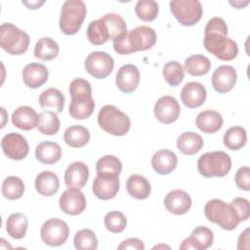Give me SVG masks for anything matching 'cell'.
Returning <instances> with one entry per match:
<instances>
[{"instance_id":"6da1fadb","label":"cell","mask_w":250,"mask_h":250,"mask_svg":"<svg viewBox=\"0 0 250 250\" xmlns=\"http://www.w3.org/2000/svg\"><path fill=\"white\" fill-rule=\"evenodd\" d=\"M228 26L226 21L214 17L208 21L204 30V47L221 61H231L238 54L236 42L228 36Z\"/></svg>"},{"instance_id":"7a4b0ae2","label":"cell","mask_w":250,"mask_h":250,"mask_svg":"<svg viewBox=\"0 0 250 250\" xmlns=\"http://www.w3.org/2000/svg\"><path fill=\"white\" fill-rule=\"evenodd\" d=\"M156 43V32L153 28L141 25L113 40V49L119 55H129L139 51H146Z\"/></svg>"},{"instance_id":"3957f363","label":"cell","mask_w":250,"mask_h":250,"mask_svg":"<svg viewBox=\"0 0 250 250\" xmlns=\"http://www.w3.org/2000/svg\"><path fill=\"white\" fill-rule=\"evenodd\" d=\"M204 214L210 222L218 225L225 230H232L240 223L231 204H228L217 198L211 199L205 204Z\"/></svg>"},{"instance_id":"277c9868","label":"cell","mask_w":250,"mask_h":250,"mask_svg":"<svg viewBox=\"0 0 250 250\" xmlns=\"http://www.w3.org/2000/svg\"><path fill=\"white\" fill-rule=\"evenodd\" d=\"M98 123L104 132L113 136H124L131 127L128 115L112 104H105L101 108Z\"/></svg>"},{"instance_id":"5b68a950","label":"cell","mask_w":250,"mask_h":250,"mask_svg":"<svg viewBox=\"0 0 250 250\" xmlns=\"http://www.w3.org/2000/svg\"><path fill=\"white\" fill-rule=\"evenodd\" d=\"M87 13L86 5L81 0H67L61 10L60 29L66 35H73L78 32L85 20Z\"/></svg>"},{"instance_id":"8992f818","label":"cell","mask_w":250,"mask_h":250,"mask_svg":"<svg viewBox=\"0 0 250 250\" xmlns=\"http://www.w3.org/2000/svg\"><path fill=\"white\" fill-rule=\"evenodd\" d=\"M231 168L230 156L222 151H210L202 154L197 160V169L205 178L225 177Z\"/></svg>"},{"instance_id":"52a82bcc","label":"cell","mask_w":250,"mask_h":250,"mask_svg":"<svg viewBox=\"0 0 250 250\" xmlns=\"http://www.w3.org/2000/svg\"><path fill=\"white\" fill-rule=\"evenodd\" d=\"M29 35L11 22H4L0 26L1 48L10 55L18 56L26 52L29 45Z\"/></svg>"},{"instance_id":"ba28073f","label":"cell","mask_w":250,"mask_h":250,"mask_svg":"<svg viewBox=\"0 0 250 250\" xmlns=\"http://www.w3.org/2000/svg\"><path fill=\"white\" fill-rule=\"evenodd\" d=\"M169 5L173 16L185 26L194 25L202 17L203 9L198 0H172Z\"/></svg>"},{"instance_id":"9c48e42d","label":"cell","mask_w":250,"mask_h":250,"mask_svg":"<svg viewBox=\"0 0 250 250\" xmlns=\"http://www.w3.org/2000/svg\"><path fill=\"white\" fill-rule=\"evenodd\" d=\"M69 228L67 224L58 218L47 220L41 227L40 237L49 246L62 245L68 238Z\"/></svg>"},{"instance_id":"30bf717a","label":"cell","mask_w":250,"mask_h":250,"mask_svg":"<svg viewBox=\"0 0 250 250\" xmlns=\"http://www.w3.org/2000/svg\"><path fill=\"white\" fill-rule=\"evenodd\" d=\"M84 66L86 71L94 78L104 79L112 72L114 62L109 54L96 51L87 56Z\"/></svg>"},{"instance_id":"8fae6325","label":"cell","mask_w":250,"mask_h":250,"mask_svg":"<svg viewBox=\"0 0 250 250\" xmlns=\"http://www.w3.org/2000/svg\"><path fill=\"white\" fill-rule=\"evenodd\" d=\"M1 147L4 154L13 160H21L25 158L29 151V146L26 139L19 133H8L2 138Z\"/></svg>"},{"instance_id":"7c38bea8","label":"cell","mask_w":250,"mask_h":250,"mask_svg":"<svg viewBox=\"0 0 250 250\" xmlns=\"http://www.w3.org/2000/svg\"><path fill=\"white\" fill-rule=\"evenodd\" d=\"M153 112L159 122L163 124H170L179 118L181 106L174 97L162 96L155 103Z\"/></svg>"},{"instance_id":"4fadbf2b","label":"cell","mask_w":250,"mask_h":250,"mask_svg":"<svg viewBox=\"0 0 250 250\" xmlns=\"http://www.w3.org/2000/svg\"><path fill=\"white\" fill-rule=\"evenodd\" d=\"M61 210L71 216L81 214L86 208V198L79 188H68L65 189L59 200Z\"/></svg>"},{"instance_id":"5bb4252c","label":"cell","mask_w":250,"mask_h":250,"mask_svg":"<svg viewBox=\"0 0 250 250\" xmlns=\"http://www.w3.org/2000/svg\"><path fill=\"white\" fill-rule=\"evenodd\" d=\"M214 241L213 231L204 226L196 227L191 234L183 240L180 245L181 250H205L208 249Z\"/></svg>"},{"instance_id":"9a60e30c","label":"cell","mask_w":250,"mask_h":250,"mask_svg":"<svg viewBox=\"0 0 250 250\" xmlns=\"http://www.w3.org/2000/svg\"><path fill=\"white\" fill-rule=\"evenodd\" d=\"M92 190L94 195L102 200L115 197L119 190V178L115 175H97L93 182Z\"/></svg>"},{"instance_id":"2e32d148","label":"cell","mask_w":250,"mask_h":250,"mask_svg":"<svg viewBox=\"0 0 250 250\" xmlns=\"http://www.w3.org/2000/svg\"><path fill=\"white\" fill-rule=\"evenodd\" d=\"M237 74L231 65H220L212 74V87L218 93L229 92L235 85Z\"/></svg>"},{"instance_id":"e0dca14e","label":"cell","mask_w":250,"mask_h":250,"mask_svg":"<svg viewBox=\"0 0 250 250\" xmlns=\"http://www.w3.org/2000/svg\"><path fill=\"white\" fill-rule=\"evenodd\" d=\"M140 82V71L134 64L128 63L122 65L115 76V84L123 93L135 91Z\"/></svg>"},{"instance_id":"ac0fdd59","label":"cell","mask_w":250,"mask_h":250,"mask_svg":"<svg viewBox=\"0 0 250 250\" xmlns=\"http://www.w3.org/2000/svg\"><path fill=\"white\" fill-rule=\"evenodd\" d=\"M206 96V89L199 82H188L181 91V101L188 108H196L202 105Z\"/></svg>"},{"instance_id":"d6986e66","label":"cell","mask_w":250,"mask_h":250,"mask_svg":"<svg viewBox=\"0 0 250 250\" xmlns=\"http://www.w3.org/2000/svg\"><path fill=\"white\" fill-rule=\"evenodd\" d=\"M164 206L172 214H186L191 207V198L188 192L182 189H174L164 198Z\"/></svg>"},{"instance_id":"ffe728a7","label":"cell","mask_w":250,"mask_h":250,"mask_svg":"<svg viewBox=\"0 0 250 250\" xmlns=\"http://www.w3.org/2000/svg\"><path fill=\"white\" fill-rule=\"evenodd\" d=\"M48 68L42 63L31 62L26 64L22 69L23 83L31 89L39 88L45 84L48 80Z\"/></svg>"},{"instance_id":"44dd1931","label":"cell","mask_w":250,"mask_h":250,"mask_svg":"<svg viewBox=\"0 0 250 250\" xmlns=\"http://www.w3.org/2000/svg\"><path fill=\"white\" fill-rule=\"evenodd\" d=\"M89 178V168L81 161H75L68 165L64 172V183L67 188H82Z\"/></svg>"},{"instance_id":"7402d4cb","label":"cell","mask_w":250,"mask_h":250,"mask_svg":"<svg viewBox=\"0 0 250 250\" xmlns=\"http://www.w3.org/2000/svg\"><path fill=\"white\" fill-rule=\"evenodd\" d=\"M12 123L15 127L29 131L37 127L38 124V114L34 108L27 105H22L18 107L12 113Z\"/></svg>"},{"instance_id":"603a6c76","label":"cell","mask_w":250,"mask_h":250,"mask_svg":"<svg viewBox=\"0 0 250 250\" xmlns=\"http://www.w3.org/2000/svg\"><path fill=\"white\" fill-rule=\"evenodd\" d=\"M178 164V158L175 152L169 149L156 151L151 157V166L159 175H168L175 170Z\"/></svg>"},{"instance_id":"cb8c5ba5","label":"cell","mask_w":250,"mask_h":250,"mask_svg":"<svg viewBox=\"0 0 250 250\" xmlns=\"http://www.w3.org/2000/svg\"><path fill=\"white\" fill-rule=\"evenodd\" d=\"M195 124L196 127L203 133L213 134L222 128L223 117L218 111L208 109L197 114Z\"/></svg>"},{"instance_id":"d4e9b609","label":"cell","mask_w":250,"mask_h":250,"mask_svg":"<svg viewBox=\"0 0 250 250\" xmlns=\"http://www.w3.org/2000/svg\"><path fill=\"white\" fill-rule=\"evenodd\" d=\"M35 157L42 164L52 165L61 159L62 148L55 142H42L35 148Z\"/></svg>"},{"instance_id":"484cf974","label":"cell","mask_w":250,"mask_h":250,"mask_svg":"<svg viewBox=\"0 0 250 250\" xmlns=\"http://www.w3.org/2000/svg\"><path fill=\"white\" fill-rule=\"evenodd\" d=\"M34 186L39 194L43 196H52L59 190L60 181L54 172L43 171L36 176Z\"/></svg>"},{"instance_id":"4316f807","label":"cell","mask_w":250,"mask_h":250,"mask_svg":"<svg viewBox=\"0 0 250 250\" xmlns=\"http://www.w3.org/2000/svg\"><path fill=\"white\" fill-rule=\"evenodd\" d=\"M126 188L128 193L139 200L146 199L151 191L150 184L144 176L139 174L131 175L126 182Z\"/></svg>"},{"instance_id":"83f0119b","label":"cell","mask_w":250,"mask_h":250,"mask_svg":"<svg viewBox=\"0 0 250 250\" xmlns=\"http://www.w3.org/2000/svg\"><path fill=\"white\" fill-rule=\"evenodd\" d=\"M38 102L42 108L52 109V111L60 113L63 109L64 96L59 89L48 88L40 94Z\"/></svg>"},{"instance_id":"f1b7e54d","label":"cell","mask_w":250,"mask_h":250,"mask_svg":"<svg viewBox=\"0 0 250 250\" xmlns=\"http://www.w3.org/2000/svg\"><path fill=\"white\" fill-rule=\"evenodd\" d=\"M204 142L200 135L194 132H185L177 139L178 149L186 155L197 153L203 147Z\"/></svg>"},{"instance_id":"f546056e","label":"cell","mask_w":250,"mask_h":250,"mask_svg":"<svg viewBox=\"0 0 250 250\" xmlns=\"http://www.w3.org/2000/svg\"><path fill=\"white\" fill-rule=\"evenodd\" d=\"M59 44L51 37L40 38L36 42L33 51L34 57L43 62H49L54 60L59 55Z\"/></svg>"},{"instance_id":"4dcf8cb0","label":"cell","mask_w":250,"mask_h":250,"mask_svg":"<svg viewBox=\"0 0 250 250\" xmlns=\"http://www.w3.org/2000/svg\"><path fill=\"white\" fill-rule=\"evenodd\" d=\"M63 140L70 147H82L90 141V132L81 125H72L65 129Z\"/></svg>"},{"instance_id":"1f68e13d","label":"cell","mask_w":250,"mask_h":250,"mask_svg":"<svg viewBox=\"0 0 250 250\" xmlns=\"http://www.w3.org/2000/svg\"><path fill=\"white\" fill-rule=\"evenodd\" d=\"M87 38L93 45H103L109 40V32L103 18L92 21L87 27Z\"/></svg>"},{"instance_id":"d6a6232c","label":"cell","mask_w":250,"mask_h":250,"mask_svg":"<svg viewBox=\"0 0 250 250\" xmlns=\"http://www.w3.org/2000/svg\"><path fill=\"white\" fill-rule=\"evenodd\" d=\"M27 218L21 213L11 214L6 222V230L8 234L15 239H21L25 236L27 230Z\"/></svg>"},{"instance_id":"836d02e7","label":"cell","mask_w":250,"mask_h":250,"mask_svg":"<svg viewBox=\"0 0 250 250\" xmlns=\"http://www.w3.org/2000/svg\"><path fill=\"white\" fill-rule=\"evenodd\" d=\"M184 67L188 74L192 76H201L208 73L211 67V62L207 57L196 54L186 59Z\"/></svg>"},{"instance_id":"e575fe53","label":"cell","mask_w":250,"mask_h":250,"mask_svg":"<svg viewBox=\"0 0 250 250\" xmlns=\"http://www.w3.org/2000/svg\"><path fill=\"white\" fill-rule=\"evenodd\" d=\"M60 119L56 112L44 110L38 114L37 129L43 135H56L60 130Z\"/></svg>"},{"instance_id":"d590c367","label":"cell","mask_w":250,"mask_h":250,"mask_svg":"<svg viewBox=\"0 0 250 250\" xmlns=\"http://www.w3.org/2000/svg\"><path fill=\"white\" fill-rule=\"evenodd\" d=\"M224 145L230 150L242 148L247 141L246 130L240 126H232L228 129L223 138Z\"/></svg>"},{"instance_id":"8d00e7d4","label":"cell","mask_w":250,"mask_h":250,"mask_svg":"<svg viewBox=\"0 0 250 250\" xmlns=\"http://www.w3.org/2000/svg\"><path fill=\"white\" fill-rule=\"evenodd\" d=\"M94 108L95 102L92 97L81 100H71L68 112L74 119H86L91 116Z\"/></svg>"},{"instance_id":"74e56055","label":"cell","mask_w":250,"mask_h":250,"mask_svg":"<svg viewBox=\"0 0 250 250\" xmlns=\"http://www.w3.org/2000/svg\"><path fill=\"white\" fill-rule=\"evenodd\" d=\"M2 195L10 200L21 198L24 192V184L20 177L9 176L2 183Z\"/></svg>"},{"instance_id":"f35d334b","label":"cell","mask_w":250,"mask_h":250,"mask_svg":"<svg viewBox=\"0 0 250 250\" xmlns=\"http://www.w3.org/2000/svg\"><path fill=\"white\" fill-rule=\"evenodd\" d=\"M122 170V163L114 155L102 156L96 163L97 175H115L119 176Z\"/></svg>"},{"instance_id":"ab89813d","label":"cell","mask_w":250,"mask_h":250,"mask_svg":"<svg viewBox=\"0 0 250 250\" xmlns=\"http://www.w3.org/2000/svg\"><path fill=\"white\" fill-rule=\"evenodd\" d=\"M162 74L166 82L172 86L176 87L182 83L185 78V69L182 64L176 61L168 62L164 64L162 69Z\"/></svg>"},{"instance_id":"60d3db41","label":"cell","mask_w":250,"mask_h":250,"mask_svg":"<svg viewBox=\"0 0 250 250\" xmlns=\"http://www.w3.org/2000/svg\"><path fill=\"white\" fill-rule=\"evenodd\" d=\"M74 247L77 250H96L98 239L95 232L89 229L78 230L73 238Z\"/></svg>"},{"instance_id":"b9f144b4","label":"cell","mask_w":250,"mask_h":250,"mask_svg":"<svg viewBox=\"0 0 250 250\" xmlns=\"http://www.w3.org/2000/svg\"><path fill=\"white\" fill-rule=\"evenodd\" d=\"M102 18L107 25L108 32H109V39L114 40L115 38L119 37L120 35L124 34L127 31L126 22L120 15L109 13V14H105Z\"/></svg>"},{"instance_id":"7bdbcfd3","label":"cell","mask_w":250,"mask_h":250,"mask_svg":"<svg viewBox=\"0 0 250 250\" xmlns=\"http://www.w3.org/2000/svg\"><path fill=\"white\" fill-rule=\"evenodd\" d=\"M135 13L142 21H151L158 15V4L153 0H139L135 6Z\"/></svg>"},{"instance_id":"ee69618b","label":"cell","mask_w":250,"mask_h":250,"mask_svg":"<svg viewBox=\"0 0 250 250\" xmlns=\"http://www.w3.org/2000/svg\"><path fill=\"white\" fill-rule=\"evenodd\" d=\"M104 223L108 231L112 233H120L127 226V219L120 211H110L105 214Z\"/></svg>"},{"instance_id":"f6af8a7d","label":"cell","mask_w":250,"mask_h":250,"mask_svg":"<svg viewBox=\"0 0 250 250\" xmlns=\"http://www.w3.org/2000/svg\"><path fill=\"white\" fill-rule=\"evenodd\" d=\"M69 94L71 100H81L92 97V87L89 81L83 78H75L70 82Z\"/></svg>"},{"instance_id":"bcb514c9","label":"cell","mask_w":250,"mask_h":250,"mask_svg":"<svg viewBox=\"0 0 250 250\" xmlns=\"http://www.w3.org/2000/svg\"><path fill=\"white\" fill-rule=\"evenodd\" d=\"M231 206L235 210L240 222L246 221L250 215V207L248 199L244 197H235L230 202Z\"/></svg>"},{"instance_id":"7dc6e473","label":"cell","mask_w":250,"mask_h":250,"mask_svg":"<svg viewBox=\"0 0 250 250\" xmlns=\"http://www.w3.org/2000/svg\"><path fill=\"white\" fill-rule=\"evenodd\" d=\"M234 180L238 188L248 191L250 189V168L248 166L240 167L235 173Z\"/></svg>"},{"instance_id":"c3c4849f","label":"cell","mask_w":250,"mask_h":250,"mask_svg":"<svg viewBox=\"0 0 250 250\" xmlns=\"http://www.w3.org/2000/svg\"><path fill=\"white\" fill-rule=\"evenodd\" d=\"M119 250L124 249H133V250H144L145 245L144 242L136 237H130L123 240L117 247Z\"/></svg>"},{"instance_id":"681fc988","label":"cell","mask_w":250,"mask_h":250,"mask_svg":"<svg viewBox=\"0 0 250 250\" xmlns=\"http://www.w3.org/2000/svg\"><path fill=\"white\" fill-rule=\"evenodd\" d=\"M250 248L249 245V229H246L243 232L240 233L237 241V249L238 250H248Z\"/></svg>"},{"instance_id":"f907efd6","label":"cell","mask_w":250,"mask_h":250,"mask_svg":"<svg viewBox=\"0 0 250 250\" xmlns=\"http://www.w3.org/2000/svg\"><path fill=\"white\" fill-rule=\"evenodd\" d=\"M44 3H45V1H33V2L22 1V4H24L28 9H32V10L40 8Z\"/></svg>"},{"instance_id":"816d5d0a","label":"cell","mask_w":250,"mask_h":250,"mask_svg":"<svg viewBox=\"0 0 250 250\" xmlns=\"http://www.w3.org/2000/svg\"><path fill=\"white\" fill-rule=\"evenodd\" d=\"M230 5H232L234 8H236V9H241V8H243V7H245L246 5H248L249 4V1H244V2H242V1H234V2H232V1H229V2Z\"/></svg>"},{"instance_id":"f5cc1de1","label":"cell","mask_w":250,"mask_h":250,"mask_svg":"<svg viewBox=\"0 0 250 250\" xmlns=\"http://www.w3.org/2000/svg\"><path fill=\"white\" fill-rule=\"evenodd\" d=\"M158 247H165V248H167V249H170V247H169V246H166V245H156V246L153 247V249H157Z\"/></svg>"}]
</instances>
